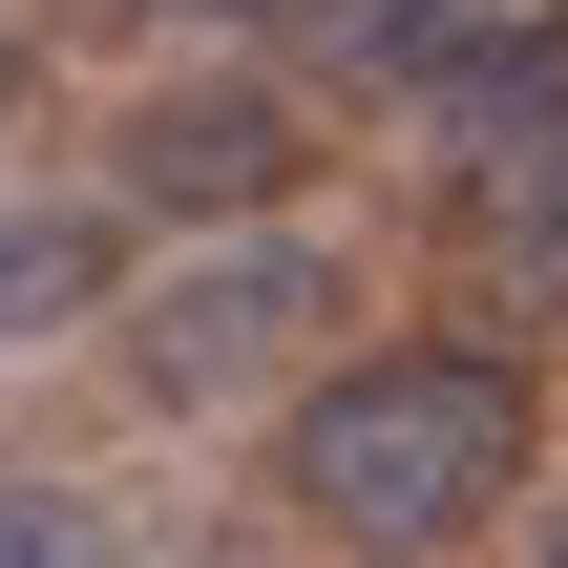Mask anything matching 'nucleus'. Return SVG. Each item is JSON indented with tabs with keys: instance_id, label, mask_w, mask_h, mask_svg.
Here are the masks:
<instances>
[{
	"instance_id": "20e7f679",
	"label": "nucleus",
	"mask_w": 568,
	"mask_h": 568,
	"mask_svg": "<svg viewBox=\"0 0 568 568\" xmlns=\"http://www.w3.org/2000/svg\"><path fill=\"white\" fill-rule=\"evenodd\" d=\"M105 169H126V211H169V232L211 253V232H295L316 126H295L274 63H190V84H148V105L105 126Z\"/></svg>"
},
{
	"instance_id": "6e6552de",
	"label": "nucleus",
	"mask_w": 568,
	"mask_h": 568,
	"mask_svg": "<svg viewBox=\"0 0 568 568\" xmlns=\"http://www.w3.org/2000/svg\"><path fill=\"white\" fill-rule=\"evenodd\" d=\"M42 21H211V0H42Z\"/></svg>"
},
{
	"instance_id": "f03ea898",
	"label": "nucleus",
	"mask_w": 568,
	"mask_h": 568,
	"mask_svg": "<svg viewBox=\"0 0 568 568\" xmlns=\"http://www.w3.org/2000/svg\"><path fill=\"white\" fill-rule=\"evenodd\" d=\"M337 337H358V274L316 253V232H211V253H169L148 295H126V400L148 422H295L316 379H337Z\"/></svg>"
},
{
	"instance_id": "7ed1b4c3",
	"label": "nucleus",
	"mask_w": 568,
	"mask_h": 568,
	"mask_svg": "<svg viewBox=\"0 0 568 568\" xmlns=\"http://www.w3.org/2000/svg\"><path fill=\"white\" fill-rule=\"evenodd\" d=\"M422 126H443V232L506 274H568V0H527Z\"/></svg>"
},
{
	"instance_id": "423d86ee",
	"label": "nucleus",
	"mask_w": 568,
	"mask_h": 568,
	"mask_svg": "<svg viewBox=\"0 0 568 568\" xmlns=\"http://www.w3.org/2000/svg\"><path fill=\"white\" fill-rule=\"evenodd\" d=\"M105 295H126V211L105 190H0V358L84 337Z\"/></svg>"
},
{
	"instance_id": "39448f33",
	"label": "nucleus",
	"mask_w": 568,
	"mask_h": 568,
	"mask_svg": "<svg viewBox=\"0 0 568 568\" xmlns=\"http://www.w3.org/2000/svg\"><path fill=\"white\" fill-rule=\"evenodd\" d=\"M232 21H253L295 84H379V105H443V84H464V63L527 21V0H232Z\"/></svg>"
},
{
	"instance_id": "f257e3e1",
	"label": "nucleus",
	"mask_w": 568,
	"mask_h": 568,
	"mask_svg": "<svg viewBox=\"0 0 568 568\" xmlns=\"http://www.w3.org/2000/svg\"><path fill=\"white\" fill-rule=\"evenodd\" d=\"M527 443H548V379L506 337H379L274 422V506L337 568H443L485 506H527Z\"/></svg>"
},
{
	"instance_id": "1a4fd4ad",
	"label": "nucleus",
	"mask_w": 568,
	"mask_h": 568,
	"mask_svg": "<svg viewBox=\"0 0 568 568\" xmlns=\"http://www.w3.org/2000/svg\"><path fill=\"white\" fill-rule=\"evenodd\" d=\"M0 105H21V42H0Z\"/></svg>"
},
{
	"instance_id": "9d476101",
	"label": "nucleus",
	"mask_w": 568,
	"mask_h": 568,
	"mask_svg": "<svg viewBox=\"0 0 568 568\" xmlns=\"http://www.w3.org/2000/svg\"><path fill=\"white\" fill-rule=\"evenodd\" d=\"M527 568H568V527H548V548H527Z\"/></svg>"
},
{
	"instance_id": "0eeeda50",
	"label": "nucleus",
	"mask_w": 568,
	"mask_h": 568,
	"mask_svg": "<svg viewBox=\"0 0 568 568\" xmlns=\"http://www.w3.org/2000/svg\"><path fill=\"white\" fill-rule=\"evenodd\" d=\"M0 568H126V506L105 485H0Z\"/></svg>"
}]
</instances>
